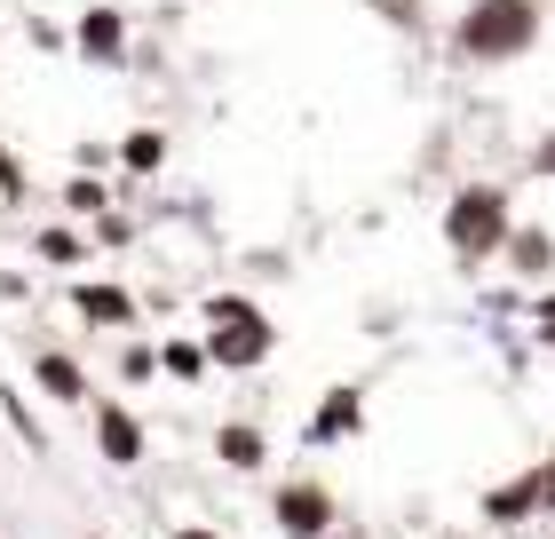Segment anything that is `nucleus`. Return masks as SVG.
<instances>
[{
	"label": "nucleus",
	"instance_id": "obj_18",
	"mask_svg": "<svg viewBox=\"0 0 555 539\" xmlns=\"http://www.w3.org/2000/svg\"><path fill=\"white\" fill-rule=\"evenodd\" d=\"M0 207H24V167L0 151Z\"/></svg>",
	"mask_w": 555,
	"mask_h": 539
},
{
	"label": "nucleus",
	"instance_id": "obj_14",
	"mask_svg": "<svg viewBox=\"0 0 555 539\" xmlns=\"http://www.w3.org/2000/svg\"><path fill=\"white\" fill-rule=\"evenodd\" d=\"M159 365L175 381H198V373H207V349H198V342H159Z\"/></svg>",
	"mask_w": 555,
	"mask_h": 539
},
{
	"label": "nucleus",
	"instance_id": "obj_8",
	"mask_svg": "<svg viewBox=\"0 0 555 539\" xmlns=\"http://www.w3.org/2000/svg\"><path fill=\"white\" fill-rule=\"evenodd\" d=\"M95 445H104V460H112V469H135V460H143V421L128 413V405H95Z\"/></svg>",
	"mask_w": 555,
	"mask_h": 539
},
{
	"label": "nucleus",
	"instance_id": "obj_13",
	"mask_svg": "<svg viewBox=\"0 0 555 539\" xmlns=\"http://www.w3.org/2000/svg\"><path fill=\"white\" fill-rule=\"evenodd\" d=\"M119 159L135 175H159L167 167V127H128V136H119Z\"/></svg>",
	"mask_w": 555,
	"mask_h": 539
},
{
	"label": "nucleus",
	"instance_id": "obj_12",
	"mask_svg": "<svg viewBox=\"0 0 555 539\" xmlns=\"http://www.w3.org/2000/svg\"><path fill=\"white\" fill-rule=\"evenodd\" d=\"M485 516L492 524H532L540 508H532V469H524L516 484H500V492H485Z\"/></svg>",
	"mask_w": 555,
	"mask_h": 539
},
{
	"label": "nucleus",
	"instance_id": "obj_17",
	"mask_svg": "<svg viewBox=\"0 0 555 539\" xmlns=\"http://www.w3.org/2000/svg\"><path fill=\"white\" fill-rule=\"evenodd\" d=\"M40 254L48 262H80V239H72V230H40Z\"/></svg>",
	"mask_w": 555,
	"mask_h": 539
},
{
	"label": "nucleus",
	"instance_id": "obj_3",
	"mask_svg": "<svg viewBox=\"0 0 555 539\" xmlns=\"http://www.w3.org/2000/svg\"><path fill=\"white\" fill-rule=\"evenodd\" d=\"M516 230V198H508V183H461L444 198V254L461 270H485V262H500V239Z\"/></svg>",
	"mask_w": 555,
	"mask_h": 539
},
{
	"label": "nucleus",
	"instance_id": "obj_5",
	"mask_svg": "<svg viewBox=\"0 0 555 539\" xmlns=\"http://www.w3.org/2000/svg\"><path fill=\"white\" fill-rule=\"evenodd\" d=\"M500 262H508L524 286H547L555 278V230H540V222H516L508 239H500Z\"/></svg>",
	"mask_w": 555,
	"mask_h": 539
},
{
	"label": "nucleus",
	"instance_id": "obj_6",
	"mask_svg": "<svg viewBox=\"0 0 555 539\" xmlns=\"http://www.w3.org/2000/svg\"><path fill=\"white\" fill-rule=\"evenodd\" d=\"M358 428H365V389H358V381H341V389L318 397V413H310L301 436H310V445H341V436H358Z\"/></svg>",
	"mask_w": 555,
	"mask_h": 539
},
{
	"label": "nucleus",
	"instance_id": "obj_11",
	"mask_svg": "<svg viewBox=\"0 0 555 539\" xmlns=\"http://www.w3.org/2000/svg\"><path fill=\"white\" fill-rule=\"evenodd\" d=\"M33 381H40L56 405H88V397H95L88 373H80V357H64V349H40V357H33Z\"/></svg>",
	"mask_w": 555,
	"mask_h": 539
},
{
	"label": "nucleus",
	"instance_id": "obj_20",
	"mask_svg": "<svg viewBox=\"0 0 555 539\" xmlns=\"http://www.w3.org/2000/svg\"><path fill=\"white\" fill-rule=\"evenodd\" d=\"M167 539H222V531H215V524H175Z\"/></svg>",
	"mask_w": 555,
	"mask_h": 539
},
{
	"label": "nucleus",
	"instance_id": "obj_21",
	"mask_svg": "<svg viewBox=\"0 0 555 539\" xmlns=\"http://www.w3.org/2000/svg\"><path fill=\"white\" fill-rule=\"evenodd\" d=\"M540 342H547V349H555V318H540Z\"/></svg>",
	"mask_w": 555,
	"mask_h": 539
},
{
	"label": "nucleus",
	"instance_id": "obj_19",
	"mask_svg": "<svg viewBox=\"0 0 555 539\" xmlns=\"http://www.w3.org/2000/svg\"><path fill=\"white\" fill-rule=\"evenodd\" d=\"M532 175H540V183H555V127L532 143Z\"/></svg>",
	"mask_w": 555,
	"mask_h": 539
},
{
	"label": "nucleus",
	"instance_id": "obj_2",
	"mask_svg": "<svg viewBox=\"0 0 555 539\" xmlns=\"http://www.w3.org/2000/svg\"><path fill=\"white\" fill-rule=\"evenodd\" d=\"M540 33H547L540 0H468L461 24H452V48L468 64H516V56L540 48Z\"/></svg>",
	"mask_w": 555,
	"mask_h": 539
},
{
	"label": "nucleus",
	"instance_id": "obj_16",
	"mask_svg": "<svg viewBox=\"0 0 555 539\" xmlns=\"http://www.w3.org/2000/svg\"><path fill=\"white\" fill-rule=\"evenodd\" d=\"M119 373H128V381H151V373H159V349H151V342H135L128 357H119Z\"/></svg>",
	"mask_w": 555,
	"mask_h": 539
},
{
	"label": "nucleus",
	"instance_id": "obj_10",
	"mask_svg": "<svg viewBox=\"0 0 555 539\" xmlns=\"http://www.w3.org/2000/svg\"><path fill=\"white\" fill-rule=\"evenodd\" d=\"M215 460H222V469H238V476H255L262 460H270V436L255 421H222L215 428Z\"/></svg>",
	"mask_w": 555,
	"mask_h": 539
},
{
	"label": "nucleus",
	"instance_id": "obj_1",
	"mask_svg": "<svg viewBox=\"0 0 555 539\" xmlns=\"http://www.w3.org/2000/svg\"><path fill=\"white\" fill-rule=\"evenodd\" d=\"M198 349H207V365H222V373H255V365H270V349H278V318L262 310L255 294H207L198 301Z\"/></svg>",
	"mask_w": 555,
	"mask_h": 539
},
{
	"label": "nucleus",
	"instance_id": "obj_4",
	"mask_svg": "<svg viewBox=\"0 0 555 539\" xmlns=\"http://www.w3.org/2000/svg\"><path fill=\"white\" fill-rule=\"evenodd\" d=\"M270 524L278 539H325L341 524V500H334V484H318V476H286L270 492Z\"/></svg>",
	"mask_w": 555,
	"mask_h": 539
},
{
	"label": "nucleus",
	"instance_id": "obj_15",
	"mask_svg": "<svg viewBox=\"0 0 555 539\" xmlns=\"http://www.w3.org/2000/svg\"><path fill=\"white\" fill-rule=\"evenodd\" d=\"M532 508L555 516V460H532Z\"/></svg>",
	"mask_w": 555,
	"mask_h": 539
},
{
	"label": "nucleus",
	"instance_id": "obj_7",
	"mask_svg": "<svg viewBox=\"0 0 555 539\" xmlns=\"http://www.w3.org/2000/svg\"><path fill=\"white\" fill-rule=\"evenodd\" d=\"M72 310L88 325H104V333H128L135 325V294L112 286V278H80V286H72Z\"/></svg>",
	"mask_w": 555,
	"mask_h": 539
},
{
	"label": "nucleus",
	"instance_id": "obj_22",
	"mask_svg": "<svg viewBox=\"0 0 555 539\" xmlns=\"http://www.w3.org/2000/svg\"><path fill=\"white\" fill-rule=\"evenodd\" d=\"M540 318H555V294H547V301H540Z\"/></svg>",
	"mask_w": 555,
	"mask_h": 539
},
{
	"label": "nucleus",
	"instance_id": "obj_9",
	"mask_svg": "<svg viewBox=\"0 0 555 539\" xmlns=\"http://www.w3.org/2000/svg\"><path fill=\"white\" fill-rule=\"evenodd\" d=\"M72 40H80V56H95V64H119V56H128V16H119V9H88Z\"/></svg>",
	"mask_w": 555,
	"mask_h": 539
}]
</instances>
